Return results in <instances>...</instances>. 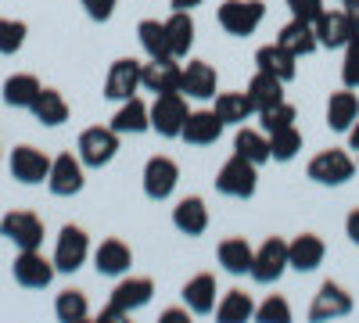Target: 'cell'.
Instances as JSON below:
<instances>
[{"label":"cell","instance_id":"cell-1","mask_svg":"<svg viewBox=\"0 0 359 323\" xmlns=\"http://www.w3.org/2000/svg\"><path fill=\"white\" fill-rule=\"evenodd\" d=\"M151 298H155V280L151 277H126V280L115 284L108 305L101 309V319H123V316L144 309Z\"/></svg>","mask_w":359,"mask_h":323},{"label":"cell","instance_id":"cell-2","mask_svg":"<svg viewBox=\"0 0 359 323\" xmlns=\"http://www.w3.org/2000/svg\"><path fill=\"white\" fill-rule=\"evenodd\" d=\"M255 187H259V165L248 162L245 155H237V151L216 172V191L226 194V198H241L245 201V198L255 194Z\"/></svg>","mask_w":359,"mask_h":323},{"label":"cell","instance_id":"cell-3","mask_svg":"<svg viewBox=\"0 0 359 323\" xmlns=\"http://www.w3.org/2000/svg\"><path fill=\"white\" fill-rule=\"evenodd\" d=\"M309 180L313 184H323V187H341L355 176V162L341 151V148H327L320 155H313V162L306 165Z\"/></svg>","mask_w":359,"mask_h":323},{"label":"cell","instance_id":"cell-4","mask_svg":"<svg viewBox=\"0 0 359 323\" xmlns=\"http://www.w3.org/2000/svg\"><path fill=\"white\" fill-rule=\"evenodd\" d=\"M115 151H118V133H115L111 126H90V130L79 133L76 155H79L83 165L101 169V165H108V162L115 158Z\"/></svg>","mask_w":359,"mask_h":323},{"label":"cell","instance_id":"cell-5","mask_svg":"<svg viewBox=\"0 0 359 323\" xmlns=\"http://www.w3.org/2000/svg\"><path fill=\"white\" fill-rule=\"evenodd\" d=\"M266 18V4L262 0H226L219 4V25L230 36H252Z\"/></svg>","mask_w":359,"mask_h":323},{"label":"cell","instance_id":"cell-6","mask_svg":"<svg viewBox=\"0 0 359 323\" xmlns=\"http://www.w3.org/2000/svg\"><path fill=\"white\" fill-rule=\"evenodd\" d=\"M0 238H8L18 252L40 248L43 245V223H40L36 212H29V209H11L4 219H0Z\"/></svg>","mask_w":359,"mask_h":323},{"label":"cell","instance_id":"cell-7","mask_svg":"<svg viewBox=\"0 0 359 323\" xmlns=\"http://www.w3.org/2000/svg\"><path fill=\"white\" fill-rule=\"evenodd\" d=\"M187 97L172 90V94H155V104H151V130L158 137H180V130H184L187 123Z\"/></svg>","mask_w":359,"mask_h":323},{"label":"cell","instance_id":"cell-8","mask_svg":"<svg viewBox=\"0 0 359 323\" xmlns=\"http://www.w3.org/2000/svg\"><path fill=\"white\" fill-rule=\"evenodd\" d=\"M284 270H291L287 266V241H280V238H266L259 248H255V259H252V280L255 284H277L280 277H284Z\"/></svg>","mask_w":359,"mask_h":323},{"label":"cell","instance_id":"cell-9","mask_svg":"<svg viewBox=\"0 0 359 323\" xmlns=\"http://www.w3.org/2000/svg\"><path fill=\"white\" fill-rule=\"evenodd\" d=\"M11 273H15V284H22L29 291H43V287H50L57 266H54V259H43L40 248H25V252H18Z\"/></svg>","mask_w":359,"mask_h":323},{"label":"cell","instance_id":"cell-10","mask_svg":"<svg viewBox=\"0 0 359 323\" xmlns=\"http://www.w3.org/2000/svg\"><path fill=\"white\" fill-rule=\"evenodd\" d=\"M90 255V238L83 226H62V233H57V245H54V266L57 273H76L83 262Z\"/></svg>","mask_w":359,"mask_h":323},{"label":"cell","instance_id":"cell-11","mask_svg":"<svg viewBox=\"0 0 359 323\" xmlns=\"http://www.w3.org/2000/svg\"><path fill=\"white\" fill-rule=\"evenodd\" d=\"M83 162H79V155H72V151H62L57 158H50V176H47V187H50V194L54 198H72V194H79L83 191Z\"/></svg>","mask_w":359,"mask_h":323},{"label":"cell","instance_id":"cell-12","mask_svg":"<svg viewBox=\"0 0 359 323\" xmlns=\"http://www.w3.org/2000/svg\"><path fill=\"white\" fill-rule=\"evenodd\" d=\"M180 184V165L165 155H155V158H147L144 165V194L151 198V201H165Z\"/></svg>","mask_w":359,"mask_h":323},{"label":"cell","instance_id":"cell-13","mask_svg":"<svg viewBox=\"0 0 359 323\" xmlns=\"http://www.w3.org/2000/svg\"><path fill=\"white\" fill-rule=\"evenodd\" d=\"M11 176L18 184H43L50 176V158L47 151L33 148V144H18L11 151Z\"/></svg>","mask_w":359,"mask_h":323},{"label":"cell","instance_id":"cell-14","mask_svg":"<svg viewBox=\"0 0 359 323\" xmlns=\"http://www.w3.org/2000/svg\"><path fill=\"white\" fill-rule=\"evenodd\" d=\"M137 90H140V62H133V57L111 62V69L104 76V97L108 101H130Z\"/></svg>","mask_w":359,"mask_h":323},{"label":"cell","instance_id":"cell-15","mask_svg":"<svg viewBox=\"0 0 359 323\" xmlns=\"http://www.w3.org/2000/svg\"><path fill=\"white\" fill-rule=\"evenodd\" d=\"M180 76H184V69L176 65V57H147V65H140V86L151 94L180 90Z\"/></svg>","mask_w":359,"mask_h":323},{"label":"cell","instance_id":"cell-16","mask_svg":"<svg viewBox=\"0 0 359 323\" xmlns=\"http://www.w3.org/2000/svg\"><path fill=\"white\" fill-rule=\"evenodd\" d=\"M348 312H352V295H348V291L341 284H334V280L320 284L316 298H313V309H309V319L323 323V319H341Z\"/></svg>","mask_w":359,"mask_h":323},{"label":"cell","instance_id":"cell-17","mask_svg":"<svg viewBox=\"0 0 359 323\" xmlns=\"http://www.w3.org/2000/svg\"><path fill=\"white\" fill-rule=\"evenodd\" d=\"M216 83L219 76L208 62H187L184 76H180V94L191 101H208V97H216Z\"/></svg>","mask_w":359,"mask_h":323},{"label":"cell","instance_id":"cell-18","mask_svg":"<svg viewBox=\"0 0 359 323\" xmlns=\"http://www.w3.org/2000/svg\"><path fill=\"white\" fill-rule=\"evenodd\" d=\"M323 255H327V245L316 233H298V238L287 245V266L298 270V273H313L323 266Z\"/></svg>","mask_w":359,"mask_h":323},{"label":"cell","instance_id":"cell-19","mask_svg":"<svg viewBox=\"0 0 359 323\" xmlns=\"http://www.w3.org/2000/svg\"><path fill=\"white\" fill-rule=\"evenodd\" d=\"M94 266H97L101 277H126L130 266H133V252H130L126 241L108 238V241H101L97 252H94Z\"/></svg>","mask_w":359,"mask_h":323},{"label":"cell","instance_id":"cell-20","mask_svg":"<svg viewBox=\"0 0 359 323\" xmlns=\"http://www.w3.org/2000/svg\"><path fill=\"white\" fill-rule=\"evenodd\" d=\"M223 126L226 123L219 119L216 111H191L184 130H180V140L194 144V148H208V144H216L223 137Z\"/></svg>","mask_w":359,"mask_h":323},{"label":"cell","instance_id":"cell-21","mask_svg":"<svg viewBox=\"0 0 359 323\" xmlns=\"http://www.w3.org/2000/svg\"><path fill=\"white\" fill-rule=\"evenodd\" d=\"M313 29H316V40H320V47H345L352 36H355V29H352V22H348V15L345 11H323L316 22H313Z\"/></svg>","mask_w":359,"mask_h":323},{"label":"cell","instance_id":"cell-22","mask_svg":"<svg viewBox=\"0 0 359 323\" xmlns=\"http://www.w3.org/2000/svg\"><path fill=\"white\" fill-rule=\"evenodd\" d=\"M172 226L180 233H187V238H201V233L208 230V209H205V201L198 194L184 198V201H176V209H172Z\"/></svg>","mask_w":359,"mask_h":323},{"label":"cell","instance_id":"cell-23","mask_svg":"<svg viewBox=\"0 0 359 323\" xmlns=\"http://www.w3.org/2000/svg\"><path fill=\"white\" fill-rule=\"evenodd\" d=\"M111 130L123 137V133H144L151 130V108H147L137 94L130 101H118V111L111 115Z\"/></svg>","mask_w":359,"mask_h":323},{"label":"cell","instance_id":"cell-24","mask_svg":"<svg viewBox=\"0 0 359 323\" xmlns=\"http://www.w3.org/2000/svg\"><path fill=\"white\" fill-rule=\"evenodd\" d=\"M184 305L194 316H208L216 312V277L212 273H198L184 284Z\"/></svg>","mask_w":359,"mask_h":323},{"label":"cell","instance_id":"cell-25","mask_svg":"<svg viewBox=\"0 0 359 323\" xmlns=\"http://www.w3.org/2000/svg\"><path fill=\"white\" fill-rule=\"evenodd\" d=\"M277 43L287 47L294 57H306V54H313V50L320 47L316 29H313V22H306V18H291L280 33H277Z\"/></svg>","mask_w":359,"mask_h":323},{"label":"cell","instance_id":"cell-26","mask_svg":"<svg viewBox=\"0 0 359 323\" xmlns=\"http://www.w3.org/2000/svg\"><path fill=\"white\" fill-rule=\"evenodd\" d=\"M355 119H359V97L352 94V86L331 94V101H327V126L334 133H348Z\"/></svg>","mask_w":359,"mask_h":323},{"label":"cell","instance_id":"cell-27","mask_svg":"<svg viewBox=\"0 0 359 323\" xmlns=\"http://www.w3.org/2000/svg\"><path fill=\"white\" fill-rule=\"evenodd\" d=\"M294 62H298V57H294L287 47H280V43H266V47L255 50V65H259L262 72H273V76L284 79V83L294 79V72H298Z\"/></svg>","mask_w":359,"mask_h":323},{"label":"cell","instance_id":"cell-28","mask_svg":"<svg viewBox=\"0 0 359 323\" xmlns=\"http://www.w3.org/2000/svg\"><path fill=\"white\" fill-rule=\"evenodd\" d=\"M219 266L230 273V277H245V273H252V259H255V252H252V245L245 241V238H226L223 245H219Z\"/></svg>","mask_w":359,"mask_h":323},{"label":"cell","instance_id":"cell-29","mask_svg":"<svg viewBox=\"0 0 359 323\" xmlns=\"http://www.w3.org/2000/svg\"><path fill=\"white\" fill-rule=\"evenodd\" d=\"M165 36H169L172 57H187V50L194 47V18H191V11H172L165 18Z\"/></svg>","mask_w":359,"mask_h":323},{"label":"cell","instance_id":"cell-30","mask_svg":"<svg viewBox=\"0 0 359 323\" xmlns=\"http://www.w3.org/2000/svg\"><path fill=\"white\" fill-rule=\"evenodd\" d=\"M36 115V123H43V126H62V123H69V101L57 94V90H50V86H43V90L36 94V101H33V108H29Z\"/></svg>","mask_w":359,"mask_h":323},{"label":"cell","instance_id":"cell-31","mask_svg":"<svg viewBox=\"0 0 359 323\" xmlns=\"http://www.w3.org/2000/svg\"><path fill=\"white\" fill-rule=\"evenodd\" d=\"M43 90L40 79L33 72H18V76H8L4 83V104L8 108H33L36 94Z\"/></svg>","mask_w":359,"mask_h":323},{"label":"cell","instance_id":"cell-32","mask_svg":"<svg viewBox=\"0 0 359 323\" xmlns=\"http://www.w3.org/2000/svg\"><path fill=\"white\" fill-rule=\"evenodd\" d=\"M248 97H252V104H255V111L259 108H269V104H277V101H284V79H277L273 72H255L252 79H248V90H245Z\"/></svg>","mask_w":359,"mask_h":323},{"label":"cell","instance_id":"cell-33","mask_svg":"<svg viewBox=\"0 0 359 323\" xmlns=\"http://www.w3.org/2000/svg\"><path fill=\"white\" fill-rule=\"evenodd\" d=\"M212 111L219 115L226 126H241V123H248L252 115H255V104H252L248 94L230 90V94H219V97H216V108H212Z\"/></svg>","mask_w":359,"mask_h":323},{"label":"cell","instance_id":"cell-34","mask_svg":"<svg viewBox=\"0 0 359 323\" xmlns=\"http://www.w3.org/2000/svg\"><path fill=\"white\" fill-rule=\"evenodd\" d=\"M255 316V302H252V295H245V291H226V295L216 302V319L219 323H245V319H252Z\"/></svg>","mask_w":359,"mask_h":323},{"label":"cell","instance_id":"cell-35","mask_svg":"<svg viewBox=\"0 0 359 323\" xmlns=\"http://www.w3.org/2000/svg\"><path fill=\"white\" fill-rule=\"evenodd\" d=\"M137 40H140L147 57H172L169 36H165V22H158V18H144L137 25Z\"/></svg>","mask_w":359,"mask_h":323},{"label":"cell","instance_id":"cell-36","mask_svg":"<svg viewBox=\"0 0 359 323\" xmlns=\"http://www.w3.org/2000/svg\"><path fill=\"white\" fill-rule=\"evenodd\" d=\"M233 151L245 155V158L255 162V165H262V162H269V137H266L262 130L241 126V130H237V137H233Z\"/></svg>","mask_w":359,"mask_h":323},{"label":"cell","instance_id":"cell-37","mask_svg":"<svg viewBox=\"0 0 359 323\" xmlns=\"http://www.w3.org/2000/svg\"><path fill=\"white\" fill-rule=\"evenodd\" d=\"M269 137V158L273 162H291L298 151H302V133L294 126H284L277 133H266Z\"/></svg>","mask_w":359,"mask_h":323},{"label":"cell","instance_id":"cell-38","mask_svg":"<svg viewBox=\"0 0 359 323\" xmlns=\"http://www.w3.org/2000/svg\"><path fill=\"white\" fill-rule=\"evenodd\" d=\"M54 312H57V319H62V323H83V319L90 316L86 295H83V291H76V287L62 291V295H57V302H54Z\"/></svg>","mask_w":359,"mask_h":323},{"label":"cell","instance_id":"cell-39","mask_svg":"<svg viewBox=\"0 0 359 323\" xmlns=\"http://www.w3.org/2000/svg\"><path fill=\"white\" fill-rule=\"evenodd\" d=\"M255 115H259L262 133H277V130H284V126H294V119H298L294 104H287V101H277V104H269V108H259Z\"/></svg>","mask_w":359,"mask_h":323},{"label":"cell","instance_id":"cell-40","mask_svg":"<svg viewBox=\"0 0 359 323\" xmlns=\"http://www.w3.org/2000/svg\"><path fill=\"white\" fill-rule=\"evenodd\" d=\"M29 36V25L18 18H0V54H18Z\"/></svg>","mask_w":359,"mask_h":323},{"label":"cell","instance_id":"cell-41","mask_svg":"<svg viewBox=\"0 0 359 323\" xmlns=\"http://www.w3.org/2000/svg\"><path fill=\"white\" fill-rule=\"evenodd\" d=\"M255 319L259 323H287L291 319V305L284 302V295H269L262 305H255Z\"/></svg>","mask_w":359,"mask_h":323},{"label":"cell","instance_id":"cell-42","mask_svg":"<svg viewBox=\"0 0 359 323\" xmlns=\"http://www.w3.org/2000/svg\"><path fill=\"white\" fill-rule=\"evenodd\" d=\"M341 83L359 90V33L345 43V62H341Z\"/></svg>","mask_w":359,"mask_h":323},{"label":"cell","instance_id":"cell-43","mask_svg":"<svg viewBox=\"0 0 359 323\" xmlns=\"http://www.w3.org/2000/svg\"><path fill=\"white\" fill-rule=\"evenodd\" d=\"M287 11L291 18H306V22H316L327 8H323V0H287Z\"/></svg>","mask_w":359,"mask_h":323},{"label":"cell","instance_id":"cell-44","mask_svg":"<svg viewBox=\"0 0 359 323\" xmlns=\"http://www.w3.org/2000/svg\"><path fill=\"white\" fill-rule=\"evenodd\" d=\"M115 4H118V0H83V11L94 22H108L115 15Z\"/></svg>","mask_w":359,"mask_h":323},{"label":"cell","instance_id":"cell-45","mask_svg":"<svg viewBox=\"0 0 359 323\" xmlns=\"http://www.w3.org/2000/svg\"><path fill=\"white\" fill-rule=\"evenodd\" d=\"M345 233H348V241L359 248V209L348 212V219H345Z\"/></svg>","mask_w":359,"mask_h":323},{"label":"cell","instance_id":"cell-46","mask_svg":"<svg viewBox=\"0 0 359 323\" xmlns=\"http://www.w3.org/2000/svg\"><path fill=\"white\" fill-rule=\"evenodd\" d=\"M345 15H348L352 29H355V33H359V0H345Z\"/></svg>","mask_w":359,"mask_h":323},{"label":"cell","instance_id":"cell-47","mask_svg":"<svg viewBox=\"0 0 359 323\" xmlns=\"http://www.w3.org/2000/svg\"><path fill=\"white\" fill-rule=\"evenodd\" d=\"M198 4H201V0H169V8H172V11H194Z\"/></svg>","mask_w":359,"mask_h":323},{"label":"cell","instance_id":"cell-48","mask_svg":"<svg viewBox=\"0 0 359 323\" xmlns=\"http://www.w3.org/2000/svg\"><path fill=\"white\" fill-rule=\"evenodd\" d=\"M187 312H191V309H169V312H162V319H165V323H172V319H187Z\"/></svg>","mask_w":359,"mask_h":323},{"label":"cell","instance_id":"cell-49","mask_svg":"<svg viewBox=\"0 0 359 323\" xmlns=\"http://www.w3.org/2000/svg\"><path fill=\"white\" fill-rule=\"evenodd\" d=\"M348 148L352 151H359V119L352 123V130H348Z\"/></svg>","mask_w":359,"mask_h":323},{"label":"cell","instance_id":"cell-50","mask_svg":"<svg viewBox=\"0 0 359 323\" xmlns=\"http://www.w3.org/2000/svg\"><path fill=\"white\" fill-rule=\"evenodd\" d=\"M355 169H359V162H355Z\"/></svg>","mask_w":359,"mask_h":323},{"label":"cell","instance_id":"cell-51","mask_svg":"<svg viewBox=\"0 0 359 323\" xmlns=\"http://www.w3.org/2000/svg\"><path fill=\"white\" fill-rule=\"evenodd\" d=\"M341 4H345V0H341Z\"/></svg>","mask_w":359,"mask_h":323}]
</instances>
